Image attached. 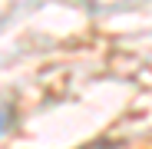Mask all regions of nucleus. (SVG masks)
Wrapping results in <instances>:
<instances>
[{"label":"nucleus","instance_id":"nucleus-1","mask_svg":"<svg viewBox=\"0 0 152 149\" xmlns=\"http://www.w3.org/2000/svg\"><path fill=\"white\" fill-rule=\"evenodd\" d=\"M7 119H10V109H7L4 103H0V133H4V129H7Z\"/></svg>","mask_w":152,"mask_h":149}]
</instances>
